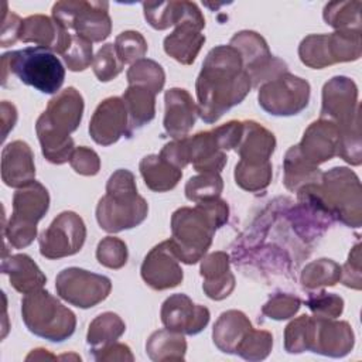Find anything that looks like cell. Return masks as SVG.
I'll use <instances>...</instances> for the list:
<instances>
[{"mask_svg":"<svg viewBox=\"0 0 362 362\" xmlns=\"http://www.w3.org/2000/svg\"><path fill=\"white\" fill-rule=\"evenodd\" d=\"M139 168L147 188L156 192H165L173 189L182 177V171L167 163L160 157V154H150L143 157Z\"/></svg>","mask_w":362,"mask_h":362,"instance_id":"obj_31","label":"cell"},{"mask_svg":"<svg viewBox=\"0 0 362 362\" xmlns=\"http://www.w3.org/2000/svg\"><path fill=\"white\" fill-rule=\"evenodd\" d=\"M160 315L165 328L182 335L199 334L208 325L211 317L206 307L194 304L192 300L182 293L165 298Z\"/></svg>","mask_w":362,"mask_h":362,"instance_id":"obj_15","label":"cell"},{"mask_svg":"<svg viewBox=\"0 0 362 362\" xmlns=\"http://www.w3.org/2000/svg\"><path fill=\"white\" fill-rule=\"evenodd\" d=\"M48 208L49 194L47 188L41 182L33 181L14 192L13 214L8 222L23 226H37V222L44 218Z\"/></svg>","mask_w":362,"mask_h":362,"instance_id":"obj_23","label":"cell"},{"mask_svg":"<svg viewBox=\"0 0 362 362\" xmlns=\"http://www.w3.org/2000/svg\"><path fill=\"white\" fill-rule=\"evenodd\" d=\"M83 115V98L69 86L59 90L40 115L35 123V132L41 144L42 156L52 164L69 161L75 150L74 140L69 136L81 124Z\"/></svg>","mask_w":362,"mask_h":362,"instance_id":"obj_3","label":"cell"},{"mask_svg":"<svg viewBox=\"0 0 362 362\" xmlns=\"http://www.w3.org/2000/svg\"><path fill=\"white\" fill-rule=\"evenodd\" d=\"M165 113H164V130L168 136L175 139L187 137L194 127L198 109L192 96L182 88H171L164 95Z\"/></svg>","mask_w":362,"mask_h":362,"instance_id":"obj_21","label":"cell"},{"mask_svg":"<svg viewBox=\"0 0 362 362\" xmlns=\"http://www.w3.org/2000/svg\"><path fill=\"white\" fill-rule=\"evenodd\" d=\"M57 294L79 308H90L107 298L112 291L109 277L79 267H66L55 279Z\"/></svg>","mask_w":362,"mask_h":362,"instance_id":"obj_11","label":"cell"},{"mask_svg":"<svg viewBox=\"0 0 362 362\" xmlns=\"http://www.w3.org/2000/svg\"><path fill=\"white\" fill-rule=\"evenodd\" d=\"M305 305L311 310L315 317L337 318L344 311V300L334 294L321 290L320 293L308 294Z\"/></svg>","mask_w":362,"mask_h":362,"instance_id":"obj_48","label":"cell"},{"mask_svg":"<svg viewBox=\"0 0 362 362\" xmlns=\"http://www.w3.org/2000/svg\"><path fill=\"white\" fill-rule=\"evenodd\" d=\"M123 66L124 65L119 59L113 44H105L96 52L92 62L93 74L100 82H109L115 79L123 71Z\"/></svg>","mask_w":362,"mask_h":362,"instance_id":"obj_47","label":"cell"},{"mask_svg":"<svg viewBox=\"0 0 362 362\" xmlns=\"http://www.w3.org/2000/svg\"><path fill=\"white\" fill-rule=\"evenodd\" d=\"M69 71H85L93 62L92 42L78 34H72L68 49L61 55Z\"/></svg>","mask_w":362,"mask_h":362,"instance_id":"obj_46","label":"cell"},{"mask_svg":"<svg viewBox=\"0 0 362 362\" xmlns=\"http://www.w3.org/2000/svg\"><path fill=\"white\" fill-rule=\"evenodd\" d=\"M284 177L283 182L287 189L297 192L300 188L308 184H315L321 181L322 173L320 168L311 163H308L300 153L297 144L291 146L283 161Z\"/></svg>","mask_w":362,"mask_h":362,"instance_id":"obj_32","label":"cell"},{"mask_svg":"<svg viewBox=\"0 0 362 362\" xmlns=\"http://www.w3.org/2000/svg\"><path fill=\"white\" fill-rule=\"evenodd\" d=\"M201 276L204 279L202 290L212 300L221 301L229 297L235 288V276L230 272L226 252L219 250L202 257Z\"/></svg>","mask_w":362,"mask_h":362,"instance_id":"obj_24","label":"cell"},{"mask_svg":"<svg viewBox=\"0 0 362 362\" xmlns=\"http://www.w3.org/2000/svg\"><path fill=\"white\" fill-rule=\"evenodd\" d=\"M72 40L69 30L58 24L52 17L35 14L23 20L20 30V41L34 42L37 47H44L55 54L62 55Z\"/></svg>","mask_w":362,"mask_h":362,"instance_id":"obj_20","label":"cell"},{"mask_svg":"<svg viewBox=\"0 0 362 362\" xmlns=\"http://www.w3.org/2000/svg\"><path fill=\"white\" fill-rule=\"evenodd\" d=\"M1 273L8 276L10 284L21 294L41 290L47 283V277L37 263L24 253L4 256L1 260Z\"/></svg>","mask_w":362,"mask_h":362,"instance_id":"obj_27","label":"cell"},{"mask_svg":"<svg viewBox=\"0 0 362 362\" xmlns=\"http://www.w3.org/2000/svg\"><path fill=\"white\" fill-rule=\"evenodd\" d=\"M107 11V1L65 0L52 6V18L64 28L74 30L90 42H100L112 31V20Z\"/></svg>","mask_w":362,"mask_h":362,"instance_id":"obj_8","label":"cell"},{"mask_svg":"<svg viewBox=\"0 0 362 362\" xmlns=\"http://www.w3.org/2000/svg\"><path fill=\"white\" fill-rule=\"evenodd\" d=\"M252 82L243 69L239 52L230 45L212 48L195 82L198 116L205 123H215L250 92Z\"/></svg>","mask_w":362,"mask_h":362,"instance_id":"obj_1","label":"cell"},{"mask_svg":"<svg viewBox=\"0 0 362 362\" xmlns=\"http://www.w3.org/2000/svg\"><path fill=\"white\" fill-rule=\"evenodd\" d=\"M341 266L331 259H318L308 263L301 272V284L307 290L335 286L341 280Z\"/></svg>","mask_w":362,"mask_h":362,"instance_id":"obj_37","label":"cell"},{"mask_svg":"<svg viewBox=\"0 0 362 362\" xmlns=\"http://www.w3.org/2000/svg\"><path fill=\"white\" fill-rule=\"evenodd\" d=\"M361 1H331L325 4L322 17L337 31L361 33Z\"/></svg>","mask_w":362,"mask_h":362,"instance_id":"obj_35","label":"cell"},{"mask_svg":"<svg viewBox=\"0 0 362 362\" xmlns=\"http://www.w3.org/2000/svg\"><path fill=\"white\" fill-rule=\"evenodd\" d=\"M301 307V300L288 293H276L262 307V313L272 320H287L296 315Z\"/></svg>","mask_w":362,"mask_h":362,"instance_id":"obj_49","label":"cell"},{"mask_svg":"<svg viewBox=\"0 0 362 362\" xmlns=\"http://www.w3.org/2000/svg\"><path fill=\"white\" fill-rule=\"evenodd\" d=\"M228 216L229 206L219 198L197 202L194 208H178L171 216L173 236L168 239L178 260L187 264L201 260Z\"/></svg>","mask_w":362,"mask_h":362,"instance_id":"obj_2","label":"cell"},{"mask_svg":"<svg viewBox=\"0 0 362 362\" xmlns=\"http://www.w3.org/2000/svg\"><path fill=\"white\" fill-rule=\"evenodd\" d=\"M129 85H137L150 89L156 95L163 90L165 82V74L163 66L148 58H141L130 65L127 69Z\"/></svg>","mask_w":362,"mask_h":362,"instance_id":"obj_38","label":"cell"},{"mask_svg":"<svg viewBox=\"0 0 362 362\" xmlns=\"http://www.w3.org/2000/svg\"><path fill=\"white\" fill-rule=\"evenodd\" d=\"M115 51L122 64H134L147 52V41L139 31H123L115 40Z\"/></svg>","mask_w":362,"mask_h":362,"instance_id":"obj_43","label":"cell"},{"mask_svg":"<svg viewBox=\"0 0 362 362\" xmlns=\"http://www.w3.org/2000/svg\"><path fill=\"white\" fill-rule=\"evenodd\" d=\"M317 189L334 219L349 228L361 226V182L354 171L346 167H334L321 175Z\"/></svg>","mask_w":362,"mask_h":362,"instance_id":"obj_7","label":"cell"},{"mask_svg":"<svg viewBox=\"0 0 362 362\" xmlns=\"http://www.w3.org/2000/svg\"><path fill=\"white\" fill-rule=\"evenodd\" d=\"M96 259L107 269H122L127 262V246L119 238L106 236L98 243Z\"/></svg>","mask_w":362,"mask_h":362,"instance_id":"obj_45","label":"cell"},{"mask_svg":"<svg viewBox=\"0 0 362 362\" xmlns=\"http://www.w3.org/2000/svg\"><path fill=\"white\" fill-rule=\"evenodd\" d=\"M321 117L334 122L338 127L359 119L358 88L348 76H334L322 88Z\"/></svg>","mask_w":362,"mask_h":362,"instance_id":"obj_14","label":"cell"},{"mask_svg":"<svg viewBox=\"0 0 362 362\" xmlns=\"http://www.w3.org/2000/svg\"><path fill=\"white\" fill-rule=\"evenodd\" d=\"M8 72L23 83L48 95L58 93L65 79V68L55 52L37 45L3 54V85H6Z\"/></svg>","mask_w":362,"mask_h":362,"instance_id":"obj_5","label":"cell"},{"mask_svg":"<svg viewBox=\"0 0 362 362\" xmlns=\"http://www.w3.org/2000/svg\"><path fill=\"white\" fill-rule=\"evenodd\" d=\"M253 329L245 313L229 310L219 315L212 329L215 346L225 354H235L240 342Z\"/></svg>","mask_w":362,"mask_h":362,"instance_id":"obj_28","label":"cell"},{"mask_svg":"<svg viewBox=\"0 0 362 362\" xmlns=\"http://www.w3.org/2000/svg\"><path fill=\"white\" fill-rule=\"evenodd\" d=\"M273 167L270 161L262 164H250L240 161L235 165V181L236 184L249 192L263 191L272 181Z\"/></svg>","mask_w":362,"mask_h":362,"instance_id":"obj_39","label":"cell"},{"mask_svg":"<svg viewBox=\"0 0 362 362\" xmlns=\"http://www.w3.org/2000/svg\"><path fill=\"white\" fill-rule=\"evenodd\" d=\"M127 110L119 96H110L102 100L93 112L89 122V134L95 143L110 146L122 136H127Z\"/></svg>","mask_w":362,"mask_h":362,"instance_id":"obj_17","label":"cell"},{"mask_svg":"<svg viewBox=\"0 0 362 362\" xmlns=\"http://www.w3.org/2000/svg\"><path fill=\"white\" fill-rule=\"evenodd\" d=\"M148 214L146 199L137 194L136 180L126 168L116 170L107 180L106 194L96 206V221L99 226L117 233L139 226Z\"/></svg>","mask_w":362,"mask_h":362,"instance_id":"obj_4","label":"cell"},{"mask_svg":"<svg viewBox=\"0 0 362 362\" xmlns=\"http://www.w3.org/2000/svg\"><path fill=\"white\" fill-rule=\"evenodd\" d=\"M273 348V337L264 329H252L236 349V355L246 361H263Z\"/></svg>","mask_w":362,"mask_h":362,"instance_id":"obj_42","label":"cell"},{"mask_svg":"<svg viewBox=\"0 0 362 362\" xmlns=\"http://www.w3.org/2000/svg\"><path fill=\"white\" fill-rule=\"evenodd\" d=\"M327 47L329 59L334 64L356 61L362 52L359 31H335L327 34Z\"/></svg>","mask_w":362,"mask_h":362,"instance_id":"obj_36","label":"cell"},{"mask_svg":"<svg viewBox=\"0 0 362 362\" xmlns=\"http://www.w3.org/2000/svg\"><path fill=\"white\" fill-rule=\"evenodd\" d=\"M229 45L239 52L243 69L247 72L252 86L255 88L287 72V64L273 57L266 40L255 31L245 30L236 33L230 38Z\"/></svg>","mask_w":362,"mask_h":362,"instance_id":"obj_9","label":"cell"},{"mask_svg":"<svg viewBox=\"0 0 362 362\" xmlns=\"http://www.w3.org/2000/svg\"><path fill=\"white\" fill-rule=\"evenodd\" d=\"M341 280L346 287L361 290V252L359 243H356L349 252L346 263L341 267Z\"/></svg>","mask_w":362,"mask_h":362,"instance_id":"obj_52","label":"cell"},{"mask_svg":"<svg viewBox=\"0 0 362 362\" xmlns=\"http://www.w3.org/2000/svg\"><path fill=\"white\" fill-rule=\"evenodd\" d=\"M1 127H3V133H1V139L4 140L8 134L10 130H13L16 122H17V109L13 103L3 100L1 102Z\"/></svg>","mask_w":362,"mask_h":362,"instance_id":"obj_56","label":"cell"},{"mask_svg":"<svg viewBox=\"0 0 362 362\" xmlns=\"http://www.w3.org/2000/svg\"><path fill=\"white\" fill-rule=\"evenodd\" d=\"M34 154L31 147L16 140L8 143L1 151V180L7 187L23 188L35 181Z\"/></svg>","mask_w":362,"mask_h":362,"instance_id":"obj_22","label":"cell"},{"mask_svg":"<svg viewBox=\"0 0 362 362\" xmlns=\"http://www.w3.org/2000/svg\"><path fill=\"white\" fill-rule=\"evenodd\" d=\"M339 144V129L328 120L320 117L313 122L304 132L301 141L297 144L301 156L311 164L320 165L338 153Z\"/></svg>","mask_w":362,"mask_h":362,"instance_id":"obj_19","label":"cell"},{"mask_svg":"<svg viewBox=\"0 0 362 362\" xmlns=\"http://www.w3.org/2000/svg\"><path fill=\"white\" fill-rule=\"evenodd\" d=\"M170 240H164L156 245L144 257L141 263V279L147 286L154 290H167L177 287L182 279L184 273L178 263Z\"/></svg>","mask_w":362,"mask_h":362,"instance_id":"obj_16","label":"cell"},{"mask_svg":"<svg viewBox=\"0 0 362 362\" xmlns=\"http://www.w3.org/2000/svg\"><path fill=\"white\" fill-rule=\"evenodd\" d=\"M21 23L23 20L17 14L7 11V6H6V16L3 18V25H1V40H0L1 47L13 45L16 41L20 40Z\"/></svg>","mask_w":362,"mask_h":362,"instance_id":"obj_55","label":"cell"},{"mask_svg":"<svg viewBox=\"0 0 362 362\" xmlns=\"http://www.w3.org/2000/svg\"><path fill=\"white\" fill-rule=\"evenodd\" d=\"M355 344L352 327L346 321L335 318L310 317L307 351L331 358L348 355Z\"/></svg>","mask_w":362,"mask_h":362,"instance_id":"obj_13","label":"cell"},{"mask_svg":"<svg viewBox=\"0 0 362 362\" xmlns=\"http://www.w3.org/2000/svg\"><path fill=\"white\" fill-rule=\"evenodd\" d=\"M298 57L304 65L314 69H322L332 65L327 48V34L307 35L300 42Z\"/></svg>","mask_w":362,"mask_h":362,"instance_id":"obj_41","label":"cell"},{"mask_svg":"<svg viewBox=\"0 0 362 362\" xmlns=\"http://www.w3.org/2000/svg\"><path fill=\"white\" fill-rule=\"evenodd\" d=\"M143 10L144 18L156 30H167L201 11L195 3L185 0L143 3Z\"/></svg>","mask_w":362,"mask_h":362,"instance_id":"obj_30","label":"cell"},{"mask_svg":"<svg viewBox=\"0 0 362 362\" xmlns=\"http://www.w3.org/2000/svg\"><path fill=\"white\" fill-rule=\"evenodd\" d=\"M339 129V144L338 153L342 160L352 165H359L362 161L361 156V130H359V119L352 122L348 126L338 127Z\"/></svg>","mask_w":362,"mask_h":362,"instance_id":"obj_44","label":"cell"},{"mask_svg":"<svg viewBox=\"0 0 362 362\" xmlns=\"http://www.w3.org/2000/svg\"><path fill=\"white\" fill-rule=\"evenodd\" d=\"M223 181L219 173H201L191 177L185 184V197L192 202H202L219 198Z\"/></svg>","mask_w":362,"mask_h":362,"instance_id":"obj_40","label":"cell"},{"mask_svg":"<svg viewBox=\"0 0 362 362\" xmlns=\"http://www.w3.org/2000/svg\"><path fill=\"white\" fill-rule=\"evenodd\" d=\"M126 331L124 321L115 313L106 311L99 314L90 324L86 341L92 348H100L116 342Z\"/></svg>","mask_w":362,"mask_h":362,"instance_id":"obj_34","label":"cell"},{"mask_svg":"<svg viewBox=\"0 0 362 362\" xmlns=\"http://www.w3.org/2000/svg\"><path fill=\"white\" fill-rule=\"evenodd\" d=\"M276 148V137L262 124L253 120L243 122V132L236 153L240 161L250 164H262L270 161V157Z\"/></svg>","mask_w":362,"mask_h":362,"instance_id":"obj_26","label":"cell"},{"mask_svg":"<svg viewBox=\"0 0 362 362\" xmlns=\"http://www.w3.org/2000/svg\"><path fill=\"white\" fill-rule=\"evenodd\" d=\"M257 100L259 106L269 115H298L308 106L310 83L300 76L284 72L259 88Z\"/></svg>","mask_w":362,"mask_h":362,"instance_id":"obj_10","label":"cell"},{"mask_svg":"<svg viewBox=\"0 0 362 362\" xmlns=\"http://www.w3.org/2000/svg\"><path fill=\"white\" fill-rule=\"evenodd\" d=\"M86 238L83 219L72 212H61L40 235V253L47 259H61L78 253Z\"/></svg>","mask_w":362,"mask_h":362,"instance_id":"obj_12","label":"cell"},{"mask_svg":"<svg viewBox=\"0 0 362 362\" xmlns=\"http://www.w3.org/2000/svg\"><path fill=\"white\" fill-rule=\"evenodd\" d=\"M40 355H37V354H34V352H31L25 359L27 361H30V359H44V358H49V359H55V356L54 355H51V354H48V352H45L47 349H42V348H38V349H35Z\"/></svg>","mask_w":362,"mask_h":362,"instance_id":"obj_57","label":"cell"},{"mask_svg":"<svg viewBox=\"0 0 362 362\" xmlns=\"http://www.w3.org/2000/svg\"><path fill=\"white\" fill-rule=\"evenodd\" d=\"M21 317L27 329L51 342L68 339L76 327L75 314L47 290H37L21 300Z\"/></svg>","mask_w":362,"mask_h":362,"instance_id":"obj_6","label":"cell"},{"mask_svg":"<svg viewBox=\"0 0 362 362\" xmlns=\"http://www.w3.org/2000/svg\"><path fill=\"white\" fill-rule=\"evenodd\" d=\"M129 124H127V137H132L133 133L147 123H150L156 116V93L147 88L129 85L122 96Z\"/></svg>","mask_w":362,"mask_h":362,"instance_id":"obj_29","label":"cell"},{"mask_svg":"<svg viewBox=\"0 0 362 362\" xmlns=\"http://www.w3.org/2000/svg\"><path fill=\"white\" fill-rule=\"evenodd\" d=\"M90 352L96 361H134L130 348L120 342H112L100 348H92Z\"/></svg>","mask_w":362,"mask_h":362,"instance_id":"obj_54","label":"cell"},{"mask_svg":"<svg viewBox=\"0 0 362 362\" xmlns=\"http://www.w3.org/2000/svg\"><path fill=\"white\" fill-rule=\"evenodd\" d=\"M310 315H300L293 320L284 329V348L288 354H300L307 351Z\"/></svg>","mask_w":362,"mask_h":362,"instance_id":"obj_50","label":"cell"},{"mask_svg":"<svg viewBox=\"0 0 362 362\" xmlns=\"http://www.w3.org/2000/svg\"><path fill=\"white\" fill-rule=\"evenodd\" d=\"M160 157L164 158L171 165L182 170L187 164H189V156H188V144L187 137L175 139L171 143H167L161 151Z\"/></svg>","mask_w":362,"mask_h":362,"instance_id":"obj_53","label":"cell"},{"mask_svg":"<svg viewBox=\"0 0 362 362\" xmlns=\"http://www.w3.org/2000/svg\"><path fill=\"white\" fill-rule=\"evenodd\" d=\"M146 352L154 362L184 361L187 352V341L182 334L163 328L154 331L148 337Z\"/></svg>","mask_w":362,"mask_h":362,"instance_id":"obj_33","label":"cell"},{"mask_svg":"<svg viewBox=\"0 0 362 362\" xmlns=\"http://www.w3.org/2000/svg\"><path fill=\"white\" fill-rule=\"evenodd\" d=\"M69 164L75 170V173L86 177L96 175L100 170L99 156L96 154L95 150L85 146L75 147V150L71 154Z\"/></svg>","mask_w":362,"mask_h":362,"instance_id":"obj_51","label":"cell"},{"mask_svg":"<svg viewBox=\"0 0 362 362\" xmlns=\"http://www.w3.org/2000/svg\"><path fill=\"white\" fill-rule=\"evenodd\" d=\"M189 163L199 173H221L228 161L225 150L219 146L214 130L201 132L187 137Z\"/></svg>","mask_w":362,"mask_h":362,"instance_id":"obj_25","label":"cell"},{"mask_svg":"<svg viewBox=\"0 0 362 362\" xmlns=\"http://www.w3.org/2000/svg\"><path fill=\"white\" fill-rule=\"evenodd\" d=\"M204 27L205 18L201 11L177 24L164 38L165 54L182 65H191L205 42V35L201 33Z\"/></svg>","mask_w":362,"mask_h":362,"instance_id":"obj_18","label":"cell"}]
</instances>
